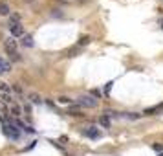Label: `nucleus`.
Listing matches in <instances>:
<instances>
[{
  "label": "nucleus",
  "mask_w": 163,
  "mask_h": 156,
  "mask_svg": "<svg viewBox=\"0 0 163 156\" xmlns=\"http://www.w3.org/2000/svg\"><path fill=\"white\" fill-rule=\"evenodd\" d=\"M9 112H11L13 116H20V112H22L20 105H17V103H11V107H9Z\"/></svg>",
  "instance_id": "423d86ee"
},
{
  "label": "nucleus",
  "mask_w": 163,
  "mask_h": 156,
  "mask_svg": "<svg viewBox=\"0 0 163 156\" xmlns=\"http://www.w3.org/2000/svg\"><path fill=\"white\" fill-rule=\"evenodd\" d=\"M123 118H126V119H139L141 114H125Z\"/></svg>",
  "instance_id": "2eb2a0df"
},
{
  "label": "nucleus",
  "mask_w": 163,
  "mask_h": 156,
  "mask_svg": "<svg viewBox=\"0 0 163 156\" xmlns=\"http://www.w3.org/2000/svg\"><path fill=\"white\" fill-rule=\"evenodd\" d=\"M101 125H103L105 129L110 127V119H108V116H103V118H101Z\"/></svg>",
  "instance_id": "ddd939ff"
},
{
  "label": "nucleus",
  "mask_w": 163,
  "mask_h": 156,
  "mask_svg": "<svg viewBox=\"0 0 163 156\" xmlns=\"http://www.w3.org/2000/svg\"><path fill=\"white\" fill-rule=\"evenodd\" d=\"M9 70H11V64H9V61H6V59L0 57V74H7Z\"/></svg>",
  "instance_id": "39448f33"
},
{
  "label": "nucleus",
  "mask_w": 163,
  "mask_h": 156,
  "mask_svg": "<svg viewBox=\"0 0 163 156\" xmlns=\"http://www.w3.org/2000/svg\"><path fill=\"white\" fill-rule=\"evenodd\" d=\"M0 90H2L4 94H9V90H11V88H9V84H7V83L0 81Z\"/></svg>",
  "instance_id": "9b49d317"
},
{
  "label": "nucleus",
  "mask_w": 163,
  "mask_h": 156,
  "mask_svg": "<svg viewBox=\"0 0 163 156\" xmlns=\"http://www.w3.org/2000/svg\"><path fill=\"white\" fill-rule=\"evenodd\" d=\"M160 108H163V103H161V105H156V107H152V108H147V110H145V112H143V114H145V116H150V114L158 112V110H160Z\"/></svg>",
  "instance_id": "6e6552de"
},
{
  "label": "nucleus",
  "mask_w": 163,
  "mask_h": 156,
  "mask_svg": "<svg viewBox=\"0 0 163 156\" xmlns=\"http://www.w3.org/2000/svg\"><path fill=\"white\" fill-rule=\"evenodd\" d=\"M154 151H158V153H163V145H158V143H154Z\"/></svg>",
  "instance_id": "dca6fc26"
},
{
  "label": "nucleus",
  "mask_w": 163,
  "mask_h": 156,
  "mask_svg": "<svg viewBox=\"0 0 163 156\" xmlns=\"http://www.w3.org/2000/svg\"><path fill=\"white\" fill-rule=\"evenodd\" d=\"M0 110H2V112H6V110H7V107H6V103H4V101H0Z\"/></svg>",
  "instance_id": "f3484780"
},
{
  "label": "nucleus",
  "mask_w": 163,
  "mask_h": 156,
  "mask_svg": "<svg viewBox=\"0 0 163 156\" xmlns=\"http://www.w3.org/2000/svg\"><path fill=\"white\" fill-rule=\"evenodd\" d=\"M0 15H4V17L9 15V6H7L6 2H0Z\"/></svg>",
  "instance_id": "1a4fd4ad"
},
{
  "label": "nucleus",
  "mask_w": 163,
  "mask_h": 156,
  "mask_svg": "<svg viewBox=\"0 0 163 156\" xmlns=\"http://www.w3.org/2000/svg\"><path fill=\"white\" fill-rule=\"evenodd\" d=\"M57 101H59V103H62V105H72V99H70V97H66V95H61Z\"/></svg>",
  "instance_id": "9d476101"
},
{
  "label": "nucleus",
  "mask_w": 163,
  "mask_h": 156,
  "mask_svg": "<svg viewBox=\"0 0 163 156\" xmlns=\"http://www.w3.org/2000/svg\"><path fill=\"white\" fill-rule=\"evenodd\" d=\"M160 26H161V28H163V18H161V20H160Z\"/></svg>",
  "instance_id": "6ab92c4d"
},
{
  "label": "nucleus",
  "mask_w": 163,
  "mask_h": 156,
  "mask_svg": "<svg viewBox=\"0 0 163 156\" xmlns=\"http://www.w3.org/2000/svg\"><path fill=\"white\" fill-rule=\"evenodd\" d=\"M22 44H24V46H33V39H31V37H29V35H28V37H24Z\"/></svg>",
  "instance_id": "4468645a"
},
{
  "label": "nucleus",
  "mask_w": 163,
  "mask_h": 156,
  "mask_svg": "<svg viewBox=\"0 0 163 156\" xmlns=\"http://www.w3.org/2000/svg\"><path fill=\"white\" fill-rule=\"evenodd\" d=\"M88 42H90V37H88V35H83V37L79 39V46H85Z\"/></svg>",
  "instance_id": "f8f14e48"
},
{
  "label": "nucleus",
  "mask_w": 163,
  "mask_h": 156,
  "mask_svg": "<svg viewBox=\"0 0 163 156\" xmlns=\"http://www.w3.org/2000/svg\"><path fill=\"white\" fill-rule=\"evenodd\" d=\"M85 134L88 136V138H92V140H97V138H99V134H101V130L97 127H86Z\"/></svg>",
  "instance_id": "20e7f679"
},
{
  "label": "nucleus",
  "mask_w": 163,
  "mask_h": 156,
  "mask_svg": "<svg viewBox=\"0 0 163 156\" xmlns=\"http://www.w3.org/2000/svg\"><path fill=\"white\" fill-rule=\"evenodd\" d=\"M77 103L81 105V107H86V108H95L97 107V99L92 97V95H81V97L77 99Z\"/></svg>",
  "instance_id": "f257e3e1"
},
{
  "label": "nucleus",
  "mask_w": 163,
  "mask_h": 156,
  "mask_svg": "<svg viewBox=\"0 0 163 156\" xmlns=\"http://www.w3.org/2000/svg\"><path fill=\"white\" fill-rule=\"evenodd\" d=\"M28 99H31V103H35V105H39V103H42V97L39 94H35V92H31V94H28Z\"/></svg>",
  "instance_id": "0eeeda50"
},
{
  "label": "nucleus",
  "mask_w": 163,
  "mask_h": 156,
  "mask_svg": "<svg viewBox=\"0 0 163 156\" xmlns=\"http://www.w3.org/2000/svg\"><path fill=\"white\" fill-rule=\"evenodd\" d=\"M11 59H13V61H20V55H18V53H13Z\"/></svg>",
  "instance_id": "a211bd4d"
},
{
  "label": "nucleus",
  "mask_w": 163,
  "mask_h": 156,
  "mask_svg": "<svg viewBox=\"0 0 163 156\" xmlns=\"http://www.w3.org/2000/svg\"><path fill=\"white\" fill-rule=\"evenodd\" d=\"M4 48H6V52L9 55H13V53H17V41H15V37H9L4 41Z\"/></svg>",
  "instance_id": "f03ea898"
},
{
  "label": "nucleus",
  "mask_w": 163,
  "mask_h": 156,
  "mask_svg": "<svg viewBox=\"0 0 163 156\" xmlns=\"http://www.w3.org/2000/svg\"><path fill=\"white\" fill-rule=\"evenodd\" d=\"M26 2H33V0H26Z\"/></svg>",
  "instance_id": "aec40b11"
},
{
  "label": "nucleus",
  "mask_w": 163,
  "mask_h": 156,
  "mask_svg": "<svg viewBox=\"0 0 163 156\" xmlns=\"http://www.w3.org/2000/svg\"><path fill=\"white\" fill-rule=\"evenodd\" d=\"M160 156H163V153H160Z\"/></svg>",
  "instance_id": "412c9836"
},
{
  "label": "nucleus",
  "mask_w": 163,
  "mask_h": 156,
  "mask_svg": "<svg viewBox=\"0 0 163 156\" xmlns=\"http://www.w3.org/2000/svg\"><path fill=\"white\" fill-rule=\"evenodd\" d=\"M4 132H6L11 140H18V136H20V132L17 130V125H4Z\"/></svg>",
  "instance_id": "7ed1b4c3"
}]
</instances>
